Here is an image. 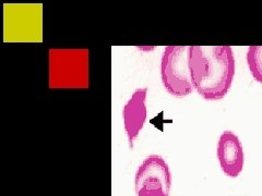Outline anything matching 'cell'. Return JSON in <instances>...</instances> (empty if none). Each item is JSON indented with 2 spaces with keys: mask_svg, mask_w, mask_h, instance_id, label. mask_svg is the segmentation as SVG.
I'll list each match as a JSON object with an SVG mask.
<instances>
[{
  "mask_svg": "<svg viewBox=\"0 0 262 196\" xmlns=\"http://www.w3.org/2000/svg\"><path fill=\"white\" fill-rule=\"evenodd\" d=\"M189 67L194 91L206 101H220L232 87L236 61L231 46H190Z\"/></svg>",
  "mask_w": 262,
  "mask_h": 196,
  "instance_id": "6da1fadb",
  "label": "cell"
},
{
  "mask_svg": "<svg viewBox=\"0 0 262 196\" xmlns=\"http://www.w3.org/2000/svg\"><path fill=\"white\" fill-rule=\"evenodd\" d=\"M89 51L51 49L49 51V87L53 89L89 88Z\"/></svg>",
  "mask_w": 262,
  "mask_h": 196,
  "instance_id": "7a4b0ae2",
  "label": "cell"
},
{
  "mask_svg": "<svg viewBox=\"0 0 262 196\" xmlns=\"http://www.w3.org/2000/svg\"><path fill=\"white\" fill-rule=\"evenodd\" d=\"M190 46H167L161 60V78L164 88L175 97L190 95L194 87L189 67Z\"/></svg>",
  "mask_w": 262,
  "mask_h": 196,
  "instance_id": "3957f363",
  "label": "cell"
},
{
  "mask_svg": "<svg viewBox=\"0 0 262 196\" xmlns=\"http://www.w3.org/2000/svg\"><path fill=\"white\" fill-rule=\"evenodd\" d=\"M171 174L168 163L160 155H150L138 167L135 176L137 196H169Z\"/></svg>",
  "mask_w": 262,
  "mask_h": 196,
  "instance_id": "277c9868",
  "label": "cell"
},
{
  "mask_svg": "<svg viewBox=\"0 0 262 196\" xmlns=\"http://www.w3.org/2000/svg\"><path fill=\"white\" fill-rule=\"evenodd\" d=\"M146 97V87L136 88L122 108V121L130 149L134 147L135 141L144 128L147 119Z\"/></svg>",
  "mask_w": 262,
  "mask_h": 196,
  "instance_id": "5b68a950",
  "label": "cell"
},
{
  "mask_svg": "<svg viewBox=\"0 0 262 196\" xmlns=\"http://www.w3.org/2000/svg\"><path fill=\"white\" fill-rule=\"evenodd\" d=\"M216 156L220 167L225 176L237 178L242 174L245 163V153L239 137L232 131H224L220 135Z\"/></svg>",
  "mask_w": 262,
  "mask_h": 196,
  "instance_id": "8992f818",
  "label": "cell"
},
{
  "mask_svg": "<svg viewBox=\"0 0 262 196\" xmlns=\"http://www.w3.org/2000/svg\"><path fill=\"white\" fill-rule=\"evenodd\" d=\"M246 60L252 78L262 84V45L249 46Z\"/></svg>",
  "mask_w": 262,
  "mask_h": 196,
  "instance_id": "52a82bcc",
  "label": "cell"
}]
</instances>
